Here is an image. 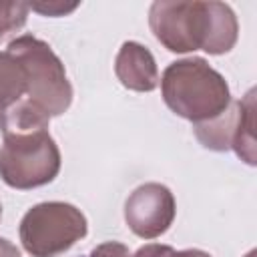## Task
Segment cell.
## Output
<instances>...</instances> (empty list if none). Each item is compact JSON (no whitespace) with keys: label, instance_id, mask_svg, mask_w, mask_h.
Wrapping results in <instances>:
<instances>
[{"label":"cell","instance_id":"6da1fadb","mask_svg":"<svg viewBox=\"0 0 257 257\" xmlns=\"http://www.w3.org/2000/svg\"><path fill=\"white\" fill-rule=\"evenodd\" d=\"M50 118L20 100L0 122V177L18 191L36 189L56 179L60 151L48 133Z\"/></svg>","mask_w":257,"mask_h":257},{"label":"cell","instance_id":"7a4b0ae2","mask_svg":"<svg viewBox=\"0 0 257 257\" xmlns=\"http://www.w3.org/2000/svg\"><path fill=\"white\" fill-rule=\"evenodd\" d=\"M149 26L155 38L177 54L193 50L225 54L239 36L237 16L223 2L157 0L149 10Z\"/></svg>","mask_w":257,"mask_h":257},{"label":"cell","instance_id":"3957f363","mask_svg":"<svg viewBox=\"0 0 257 257\" xmlns=\"http://www.w3.org/2000/svg\"><path fill=\"white\" fill-rule=\"evenodd\" d=\"M161 94L177 116L193 124L221 116L231 104L225 76L199 56L171 62L161 76Z\"/></svg>","mask_w":257,"mask_h":257},{"label":"cell","instance_id":"277c9868","mask_svg":"<svg viewBox=\"0 0 257 257\" xmlns=\"http://www.w3.org/2000/svg\"><path fill=\"white\" fill-rule=\"evenodd\" d=\"M6 50L24 68L28 86L24 100L48 118L64 114L72 102V84L54 50L32 34L10 40Z\"/></svg>","mask_w":257,"mask_h":257},{"label":"cell","instance_id":"5b68a950","mask_svg":"<svg viewBox=\"0 0 257 257\" xmlns=\"http://www.w3.org/2000/svg\"><path fill=\"white\" fill-rule=\"evenodd\" d=\"M88 231L84 213L64 201H46L30 207L18 227L20 243L32 257H58Z\"/></svg>","mask_w":257,"mask_h":257},{"label":"cell","instance_id":"8992f818","mask_svg":"<svg viewBox=\"0 0 257 257\" xmlns=\"http://www.w3.org/2000/svg\"><path fill=\"white\" fill-rule=\"evenodd\" d=\"M177 215L175 197L161 183L139 185L124 203V221L141 239H157L169 231Z\"/></svg>","mask_w":257,"mask_h":257},{"label":"cell","instance_id":"52a82bcc","mask_svg":"<svg viewBox=\"0 0 257 257\" xmlns=\"http://www.w3.org/2000/svg\"><path fill=\"white\" fill-rule=\"evenodd\" d=\"M114 74L128 90L151 92L159 86V68L151 50L135 40L122 42L114 58Z\"/></svg>","mask_w":257,"mask_h":257},{"label":"cell","instance_id":"ba28073f","mask_svg":"<svg viewBox=\"0 0 257 257\" xmlns=\"http://www.w3.org/2000/svg\"><path fill=\"white\" fill-rule=\"evenodd\" d=\"M231 149L247 165L257 163L255 155V90L251 88L241 100L235 102V124L231 137Z\"/></svg>","mask_w":257,"mask_h":257},{"label":"cell","instance_id":"9c48e42d","mask_svg":"<svg viewBox=\"0 0 257 257\" xmlns=\"http://www.w3.org/2000/svg\"><path fill=\"white\" fill-rule=\"evenodd\" d=\"M26 74L22 64L8 52H0V122L20 100L26 98Z\"/></svg>","mask_w":257,"mask_h":257},{"label":"cell","instance_id":"30bf717a","mask_svg":"<svg viewBox=\"0 0 257 257\" xmlns=\"http://www.w3.org/2000/svg\"><path fill=\"white\" fill-rule=\"evenodd\" d=\"M28 10L30 6L24 2H0V42L26 24Z\"/></svg>","mask_w":257,"mask_h":257},{"label":"cell","instance_id":"8fae6325","mask_svg":"<svg viewBox=\"0 0 257 257\" xmlns=\"http://www.w3.org/2000/svg\"><path fill=\"white\" fill-rule=\"evenodd\" d=\"M131 251L126 245L118 243V241H106V243H100L96 245L92 251H90V257H128Z\"/></svg>","mask_w":257,"mask_h":257},{"label":"cell","instance_id":"7c38bea8","mask_svg":"<svg viewBox=\"0 0 257 257\" xmlns=\"http://www.w3.org/2000/svg\"><path fill=\"white\" fill-rule=\"evenodd\" d=\"M28 6H30V10H36V12L44 14V16H64V14L72 12V10H76L78 4L66 6L62 2H44V4H28Z\"/></svg>","mask_w":257,"mask_h":257},{"label":"cell","instance_id":"4fadbf2b","mask_svg":"<svg viewBox=\"0 0 257 257\" xmlns=\"http://www.w3.org/2000/svg\"><path fill=\"white\" fill-rule=\"evenodd\" d=\"M163 257H211V253H207V251H203V249H183V251H175L173 247H169Z\"/></svg>","mask_w":257,"mask_h":257},{"label":"cell","instance_id":"5bb4252c","mask_svg":"<svg viewBox=\"0 0 257 257\" xmlns=\"http://www.w3.org/2000/svg\"><path fill=\"white\" fill-rule=\"evenodd\" d=\"M0 257H22V255L12 241L0 237Z\"/></svg>","mask_w":257,"mask_h":257},{"label":"cell","instance_id":"9a60e30c","mask_svg":"<svg viewBox=\"0 0 257 257\" xmlns=\"http://www.w3.org/2000/svg\"><path fill=\"white\" fill-rule=\"evenodd\" d=\"M245 257H255V251H249V253H247Z\"/></svg>","mask_w":257,"mask_h":257},{"label":"cell","instance_id":"2e32d148","mask_svg":"<svg viewBox=\"0 0 257 257\" xmlns=\"http://www.w3.org/2000/svg\"><path fill=\"white\" fill-rule=\"evenodd\" d=\"M0 219H2V203H0Z\"/></svg>","mask_w":257,"mask_h":257}]
</instances>
